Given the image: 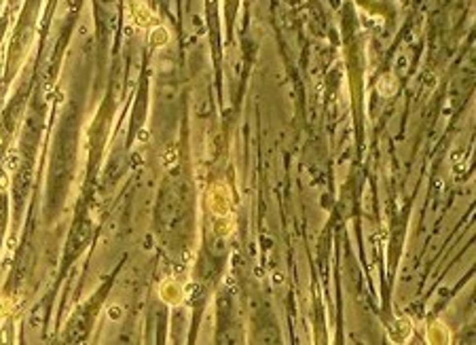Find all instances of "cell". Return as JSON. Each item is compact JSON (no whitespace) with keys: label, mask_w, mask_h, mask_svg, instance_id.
I'll list each match as a JSON object with an SVG mask.
<instances>
[{"label":"cell","mask_w":476,"mask_h":345,"mask_svg":"<svg viewBox=\"0 0 476 345\" xmlns=\"http://www.w3.org/2000/svg\"><path fill=\"white\" fill-rule=\"evenodd\" d=\"M229 191L222 187V185H216L214 188H212L210 193V203H212V210H214L216 214H224L229 212Z\"/></svg>","instance_id":"6da1fadb"},{"label":"cell","mask_w":476,"mask_h":345,"mask_svg":"<svg viewBox=\"0 0 476 345\" xmlns=\"http://www.w3.org/2000/svg\"><path fill=\"white\" fill-rule=\"evenodd\" d=\"M161 294H163V299H165L167 303H180V299H182V290L174 284V282H169V284L163 286Z\"/></svg>","instance_id":"7a4b0ae2"},{"label":"cell","mask_w":476,"mask_h":345,"mask_svg":"<svg viewBox=\"0 0 476 345\" xmlns=\"http://www.w3.org/2000/svg\"><path fill=\"white\" fill-rule=\"evenodd\" d=\"M430 339L432 341H446V333H443V326L440 324H434L430 328Z\"/></svg>","instance_id":"3957f363"}]
</instances>
